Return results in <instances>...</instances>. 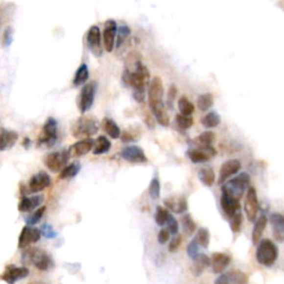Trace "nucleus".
Masks as SVG:
<instances>
[{"label": "nucleus", "mask_w": 284, "mask_h": 284, "mask_svg": "<svg viewBox=\"0 0 284 284\" xmlns=\"http://www.w3.org/2000/svg\"><path fill=\"white\" fill-rule=\"evenodd\" d=\"M164 83L160 77H154L152 80H150L149 89H148V101L149 106L152 107L154 104H158L162 101L164 98Z\"/></svg>", "instance_id": "nucleus-11"}, {"label": "nucleus", "mask_w": 284, "mask_h": 284, "mask_svg": "<svg viewBox=\"0 0 284 284\" xmlns=\"http://www.w3.org/2000/svg\"><path fill=\"white\" fill-rule=\"evenodd\" d=\"M187 252H188V256H189L191 259H194L199 256V245L197 242L194 240H192L189 244H188V248H187Z\"/></svg>", "instance_id": "nucleus-49"}, {"label": "nucleus", "mask_w": 284, "mask_h": 284, "mask_svg": "<svg viewBox=\"0 0 284 284\" xmlns=\"http://www.w3.org/2000/svg\"><path fill=\"white\" fill-rule=\"evenodd\" d=\"M12 29L11 28H8L7 30L5 31V37H3V45L5 46H9L11 44V38H12Z\"/></svg>", "instance_id": "nucleus-55"}, {"label": "nucleus", "mask_w": 284, "mask_h": 284, "mask_svg": "<svg viewBox=\"0 0 284 284\" xmlns=\"http://www.w3.org/2000/svg\"><path fill=\"white\" fill-rule=\"evenodd\" d=\"M177 94H178L177 87L172 85L170 87V89L168 91V98H166V104H168L169 108L173 107V102H174L175 98H177Z\"/></svg>", "instance_id": "nucleus-51"}, {"label": "nucleus", "mask_w": 284, "mask_h": 284, "mask_svg": "<svg viewBox=\"0 0 284 284\" xmlns=\"http://www.w3.org/2000/svg\"><path fill=\"white\" fill-rule=\"evenodd\" d=\"M88 79H89V69L86 64H82L76 71V74L73 77V86L80 87L85 85Z\"/></svg>", "instance_id": "nucleus-30"}, {"label": "nucleus", "mask_w": 284, "mask_h": 284, "mask_svg": "<svg viewBox=\"0 0 284 284\" xmlns=\"http://www.w3.org/2000/svg\"><path fill=\"white\" fill-rule=\"evenodd\" d=\"M240 208L241 206L239 200L232 198L227 191L222 189V194H221V209H222L224 215L228 219H232L233 215L240 211Z\"/></svg>", "instance_id": "nucleus-15"}, {"label": "nucleus", "mask_w": 284, "mask_h": 284, "mask_svg": "<svg viewBox=\"0 0 284 284\" xmlns=\"http://www.w3.org/2000/svg\"><path fill=\"white\" fill-rule=\"evenodd\" d=\"M241 162L237 159H231V160L225 161L224 164L221 166L218 183L219 185H223L227 182L230 178L239 172L241 169Z\"/></svg>", "instance_id": "nucleus-14"}, {"label": "nucleus", "mask_w": 284, "mask_h": 284, "mask_svg": "<svg viewBox=\"0 0 284 284\" xmlns=\"http://www.w3.org/2000/svg\"><path fill=\"white\" fill-rule=\"evenodd\" d=\"M230 277L232 279L233 284H248L249 278L245 273L241 271H230Z\"/></svg>", "instance_id": "nucleus-46"}, {"label": "nucleus", "mask_w": 284, "mask_h": 284, "mask_svg": "<svg viewBox=\"0 0 284 284\" xmlns=\"http://www.w3.org/2000/svg\"><path fill=\"white\" fill-rule=\"evenodd\" d=\"M193 240L197 242L199 246H202L204 249L208 248L209 242H210V233H209V230L206 228H200Z\"/></svg>", "instance_id": "nucleus-39"}, {"label": "nucleus", "mask_w": 284, "mask_h": 284, "mask_svg": "<svg viewBox=\"0 0 284 284\" xmlns=\"http://www.w3.org/2000/svg\"><path fill=\"white\" fill-rule=\"evenodd\" d=\"M242 223H243V216H242L241 211L237 212L235 215H233L232 219H230V227L233 233L240 232V230L242 228Z\"/></svg>", "instance_id": "nucleus-44"}, {"label": "nucleus", "mask_w": 284, "mask_h": 284, "mask_svg": "<svg viewBox=\"0 0 284 284\" xmlns=\"http://www.w3.org/2000/svg\"><path fill=\"white\" fill-rule=\"evenodd\" d=\"M51 185V179L50 175L46 173L45 171H40L35 175H32L30 181H29V190L32 193H37V192H41Z\"/></svg>", "instance_id": "nucleus-18"}, {"label": "nucleus", "mask_w": 284, "mask_h": 284, "mask_svg": "<svg viewBox=\"0 0 284 284\" xmlns=\"http://www.w3.org/2000/svg\"><path fill=\"white\" fill-rule=\"evenodd\" d=\"M101 127L103 129V131L107 133L108 136L112 139H118L121 136L120 128L118 127V124L116 123V121H114L110 118H103L101 122Z\"/></svg>", "instance_id": "nucleus-29"}, {"label": "nucleus", "mask_w": 284, "mask_h": 284, "mask_svg": "<svg viewBox=\"0 0 284 284\" xmlns=\"http://www.w3.org/2000/svg\"><path fill=\"white\" fill-rule=\"evenodd\" d=\"M259 208L260 207H259L257 190L253 187H249L244 200V212L250 222H254L257 220Z\"/></svg>", "instance_id": "nucleus-9"}, {"label": "nucleus", "mask_w": 284, "mask_h": 284, "mask_svg": "<svg viewBox=\"0 0 284 284\" xmlns=\"http://www.w3.org/2000/svg\"><path fill=\"white\" fill-rule=\"evenodd\" d=\"M181 243H182V236H180V235H175V236L173 237V239L171 240L170 244H169V251H170L171 253L175 252L179 248H180Z\"/></svg>", "instance_id": "nucleus-50"}, {"label": "nucleus", "mask_w": 284, "mask_h": 284, "mask_svg": "<svg viewBox=\"0 0 284 284\" xmlns=\"http://www.w3.org/2000/svg\"><path fill=\"white\" fill-rule=\"evenodd\" d=\"M57 139H58L57 120L53 118H48L47 121L45 122L43 131H41L39 136L38 144L40 145V147L50 148L56 143Z\"/></svg>", "instance_id": "nucleus-7"}, {"label": "nucleus", "mask_w": 284, "mask_h": 284, "mask_svg": "<svg viewBox=\"0 0 284 284\" xmlns=\"http://www.w3.org/2000/svg\"><path fill=\"white\" fill-rule=\"evenodd\" d=\"M111 148V142L108 139L107 137L100 136L98 137V139L95 141V147H94V154H103L109 151Z\"/></svg>", "instance_id": "nucleus-31"}, {"label": "nucleus", "mask_w": 284, "mask_h": 284, "mask_svg": "<svg viewBox=\"0 0 284 284\" xmlns=\"http://www.w3.org/2000/svg\"><path fill=\"white\" fill-rule=\"evenodd\" d=\"M81 166L78 162H73L69 166H67L66 168L61 171L59 174V179L61 180H69V179H72L76 177V175L80 172Z\"/></svg>", "instance_id": "nucleus-33"}, {"label": "nucleus", "mask_w": 284, "mask_h": 284, "mask_svg": "<svg viewBox=\"0 0 284 284\" xmlns=\"http://www.w3.org/2000/svg\"><path fill=\"white\" fill-rule=\"evenodd\" d=\"M133 98L138 102H143L145 99V91L144 90H133Z\"/></svg>", "instance_id": "nucleus-54"}, {"label": "nucleus", "mask_w": 284, "mask_h": 284, "mask_svg": "<svg viewBox=\"0 0 284 284\" xmlns=\"http://www.w3.org/2000/svg\"><path fill=\"white\" fill-rule=\"evenodd\" d=\"M22 260L26 264H31L39 271H48L53 266V261L49 254L38 248H29L23 253Z\"/></svg>", "instance_id": "nucleus-2"}, {"label": "nucleus", "mask_w": 284, "mask_h": 284, "mask_svg": "<svg viewBox=\"0 0 284 284\" xmlns=\"http://www.w3.org/2000/svg\"><path fill=\"white\" fill-rule=\"evenodd\" d=\"M250 181H251L250 175L246 172H242L239 175H237L236 178L225 182L222 189L227 191L232 198L240 201V199L244 195V192L248 191L249 189Z\"/></svg>", "instance_id": "nucleus-5"}, {"label": "nucleus", "mask_w": 284, "mask_h": 284, "mask_svg": "<svg viewBox=\"0 0 284 284\" xmlns=\"http://www.w3.org/2000/svg\"><path fill=\"white\" fill-rule=\"evenodd\" d=\"M95 147V140L91 138L88 139H83L76 142V143L71 145L69 148V154L70 157H82L86 156L87 153H89L91 150Z\"/></svg>", "instance_id": "nucleus-19"}, {"label": "nucleus", "mask_w": 284, "mask_h": 284, "mask_svg": "<svg viewBox=\"0 0 284 284\" xmlns=\"http://www.w3.org/2000/svg\"><path fill=\"white\" fill-rule=\"evenodd\" d=\"M29 275V270L26 266H7L3 273L0 275V280L7 284H16L20 280L27 278Z\"/></svg>", "instance_id": "nucleus-10"}, {"label": "nucleus", "mask_w": 284, "mask_h": 284, "mask_svg": "<svg viewBox=\"0 0 284 284\" xmlns=\"http://www.w3.org/2000/svg\"><path fill=\"white\" fill-rule=\"evenodd\" d=\"M164 203L170 211L178 213V214H182V213L188 211V201L183 195H179V197H169L165 199Z\"/></svg>", "instance_id": "nucleus-21"}, {"label": "nucleus", "mask_w": 284, "mask_h": 284, "mask_svg": "<svg viewBox=\"0 0 284 284\" xmlns=\"http://www.w3.org/2000/svg\"><path fill=\"white\" fill-rule=\"evenodd\" d=\"M29 284H48V283L43 282V281H35V282H31V283H29Z\"/></svg>", "instance_id": "nucleus-57"}, {"label": "nucleus", "mask_w": 284, "mask_h": 284, "mask_svg": "<svg viewBox=\"0 0 284 284\" xmlns=\"http://www.w3.org/2000/svg\"><path fill=\"white\" fill-rule=\"evenodd\" d=\"M209 265H211V259L206 254L200 253L193 260V264L191 266V273L194 277H200Z\"/></svg>", "instance_id": "nucleus-25"}, {"label": "nucleus", "mask_w": 284, "mask_h": 284, "mask_svg": "<svg viewBox=\"0 0 284 284\" xmlns=\"http://www.w3.org/2000/svg\"><path fill=\"white\" fill-rule=\"evenodd\" d=\"M19 135L16 131L8 130V129H0V151L11 148L17 140Z\"/></svg>", "instance_id": "nucleus-24"}, {"label": "nucleus", "mask_w": 284, "mask_h": 284, "mask_svg": "<svg viewBox=\"0 0 284 284\" xmlns=\"http://www.w3.org/2000/svg\"><path fill=\"white\" fill-rule=\"evenodd\" d=\"M256 257L260 264L264 266L273 265L279 257L278 246L275 245L273 241L263 239L259 242Z\"/></svg>", "instance_id": "nucleus-4"}, {"label": "nucleus", "mask_w": 284, "mask_h": 284, "mask_svg": "<svg viewBox=\"0 0 284 284\" xmlns=\"http://www.w3.org/2000/svg\"><path fill=\"white\" fill-rule=\"evenodd\" d=\"M152 118H153V116H150V115H147V118H145V122H147L149 128H153L154 127V122H153Z\"/></svg>", "instance_id": "nucleus-56"}, {"label": "nucleus", "mask_w": 284, "mask_h": 284, "mask_svg": "<svg viewBox=\"0 0 284 284\" xmlns=\"http://www.w3.org/2000/svg\"><path fill=\"white\" fill-rule=\"evenodd\" d=\"M44 202V195H32V197H24L20 201L18 209L20 212H31L40 207V204Z\"/></svg>", "instance_id": "nucleus-23"}, {"label": "nucleus", "mask_w": 284, "mask_h": 284, "mask_svg": "<svg viewBox=\"0 0 284 284\" xmlns=\"http://www.w3.org/2000/svg\"><path fill=\"white\" fill-rule=\"evenodd\" d=\"M122 81L127 87L133 88V90H144L148 83H150L149 69L141 61L136 64L135 71L126 69L122 74Z\"/></svg>", "instance_id": "nucleus-1"}, {"label": "nucleus", "mask_w": 284, "mask_h": 284, "mask_svg": "<svg viewBox=\"0 0 284 284\" xmlns=\"http://www.w3.org/2000/svg\"><path fill=\"white\" fill-rule=\"evenodd\" d=\"M121 157L128 162H132V164H145V162H148V158L144 154V151L138 145H127L121 151Z\"/></svg>", "instance_id": "nucleus-17"}, {"label": "nucleus", "mask_w": 284, "mask_h": 284, "mask_svg": "<svg viewBox=\"0 0 284 284\" xmlns=\"http://www.w3.org/2000/svg\"><path fill=\"white\" fill-rule=\"evenodd\" d=\"M221 122L220 116L216 112H209L201 119V123L204 128L211 129L218 127Z\"/></svg>", "instance_id": "nucleus-36"}, {"label": "nucleus", "mask_w": 284, "mask_h": 284, "mask_svg": "<svg viewBox=\"0 0 284 284\" xmlns=\"http://www.w3.org/2000/svg\"><path fill=\"white\" fill-rule=\"evenodd\" d=\"M45 212H46V207H40L39 209H37L35 212L31 213V214L26 219V223L29 225V227L39 223L40 220L43 219Z\"/></svg>", "instance_id": "nucleus-41"}, {"label": "nucleus", "mask_w": 284, "mask_h": 284, "mask_svg": "<svg viewBox=\"0 0 284 284\" xmlns=\"http://www.w3.org/2000/svg\"><path fill=\"white\" fill-rule=\"evenodd\" d=\"M199 179L200 181H201L204 186L207 187H212L214 185L215 182V173H214V170L212 168H202L200 169L199 171Z\"/></svg>", "instance_id": "nucleus-32"}, {"label": "nucleus", "mask_w": 284, "mask_h": 284, "mask_svg": "<svg viewBox=\"0 0 284 284\" xmlns=\"http://www.w3.org/2000/svg\"><path fill=\"white\" fill-rule=\"evenodd\" d=\"M270 222L273 229L274 239L279 242L284 241V215L280 213H272L270 215Z\"/></svg>", "instance_id": "nucleus-22"}, {"label": "nucleus", "mask_w": 284, "mask_h": 284, "mask_svg": "<svg viewBox=\"0 0 284 284\" xmlns=\"http://www.w3.org/2000/svg\"><path fill=\"white\" fill-rule=\"evenodd\" d=\"M40 237H41L40 230L26 225V227L23 228L22 232H20L18 239V246L20 249H26L29 245L37 243V242L40 240Z\"/></svg>", "instance_id": "nucleus-13"}, {"label": "nucleus", "mask_w": 284, "mask_h": 284, "mask_svg": "<svg viewBox=\"0 0 284 284\" xmlns=\"http://www.w3.org/2000/svg\"><path fill=\"white\" fill-rule=\"evenodd\" d=\"M171 213L169 212L168 209H166L164 207H157V211H156V222L159 225V227H165L166 225V222H168V219L170 216Z\"/></svg>", "instance_id": "nucleus-40"}, {"label": "nucleus", "mask_w": 284, "mask_h": 284, "mask_svg": "<svg viewBox=\"0 0 284 284\" xmlns=\"http://www.w3.org/2000/svg\"><path fill=\"white\" fill-rule=\"evenodd\" d=\"M117 30H118V24H117L115 20H107L106 24H104L102 38L104 49L108 52H111L115 48Z\"/></svg>", "instance_id": "nucleus-16"}, {"label": "nucleus", "mask_w": 284, "mask_h": 284, "mask_svg": "<svg viewBox=\"0 0 284 284\" xmlns=\"http://www.w3.org/2000/svg\"><path fill=\"white\" fill-rule=\"evenodd\" d=\"M230 262H231V257H230L229 254H225L222 252L213 253V256L211 257V265L213 273L215 274L222 273L229 266Z\"/></svg>", "instance_id": "nucleus-20"}, {"label": "nucleus", "mask_w": 284, "mask_h": 284, "mask_svg": "<svg viewBox=\"0 0 284 284\" xmlns=\"http://www.w3.org/2000/svg\"><path fill=\"white\" fill-rule=\"evenodd\" d=\"M178 108H179V111H180V115L182 116L191 117V115L194 112L193 103H192L190 100L188 99V97H186V95H182V97L179 99Z\"/></svg>", "instance_id": "nucleus-35"}, {"label": "nucleus", "mask_w": 284, "mask_h": 284, "mask_svg": "<svg viewBox=\"0 0 284 284\" xmlns=\"http://www.w3.org/2000/svg\"><path fill=\"white\" fill-rule=\"evenodd\" d=\"M170 235L171 233L169 232L168 229H161L160 232H159V235H158L159 243L165 244L166 242H168V240L170 239Z\"/></svg>", "instance_id": "nucleus-52"}, {"label": "nucleus", "mask_w": 284, "mask_h": 284, "mask_svg": "<svg viewBox=\"0 0 284 284\" xmlns=\"http://www.w3.org/2000/svg\"><path fill=\"white\" fill-rule=\"evenodd\" d=\"M41 235L47 239H53V237H57V232L53 230V228L50 224H44L40 229Z\"/></svg>", "instance_id": "nucleus-48"}, {"label": "nucleus", "mask_w": 284, "mask_h": 284, "mask_svg": "<svg viewBox=\"0 0 284 284\" xmlns=\"http://www.w3.org/2000/svg\"><path fill=\"white\" fill-rule=\"evenodd\" d=\"M175 122H177L178 126L183 129V130H188V129H190L193 126V119H192V117L182 116L180 114L175 117Z\"/></svg>", "instance_id": "nucleus-43"}, {"label": "nucleus", "mask_w": 284, "mask_h": 284, "mask_svg": "<svg viewBox=\"0 0 284 284\" xmlns=\"http://www.w3.org/2000/svg\"><path fill=\"white\" fill-rule=\"evenodd\" d=\"M130 32V28L126 26V24H122V26L118 28V30H117V36H118V38H117V47H120L124 43V40L128 38Z\"/></svg>", "instance_id": "nucleus-45"}, {"label": "nucleus", "mask_w": 284, "mask_h": 284, "mask_svg": "<svg viewBox=\"0 0 284 284\" xmlns=\"http://www.w3.org/2000/svg\"><path fill=\"white\" fill-rule=\"evenodd\" d=\"M214 103V98H213L212 94H202L199 95L198 101H197V107L199 108V110L201 111H207L210 109Z\"/></svg>", "instance_id": "nucleus-37"}, {"label": "nucleus", "mask_w": 284, "mask_h": 284, "mask_svg": "<svg viewBox=\"0 0 284 284\" xmlns=\"http://www.w3.org/2000/svg\"><path fill=\"white\" fill-rule=\"evenodd\" d=\"M166 229L169 230V232L170 233H172V235H178V232H179V223H178V221L177 219L174 218V216L172 214H170L169 216V219H168V222H166Z\"/></svg>", "instance_id": "nucleus-47"}, {"label": "nucleus", "mask_w": 284, "mask_h": 284, "mask_svg": "<svg viewBox=\"0 0 284 284\" xmlns=\"http://www.w3.org/2000/svg\"><path fill=\"white\" fill-rule=\"evenodd\" d=\"M150 108H151L153 117L156 118L158 122L160 123L162 127H168L170 124V117L168 115V111L166 109L165 103L160 102L158 104H154V106Z\"/></svg>", "instance_id": "nucleus-26"}, {"label": "nucleus", "mask_w": 284, "mask_h": 284, "mask_svg": "<svg viewBox=\"0 0 284 284\" xmlns=\"http://www.w3.org/2000/svg\"><path fill=\"white\" fill-rule=\"evenodd\" d=\"M182 228H183V231L187 236H192L193 233L195 232V230H197V224L192 219V216L189 214V213H186L185 215L182 216Z\"/></svg>", "instance_id": "nucleus-38"}, {"label": "nucleus", "mask_w": 284, "mask_h": 284, "mask_svg": "<svg viewBox=\"0 0 284 284\" xmlns=\"http://www.w3.org/2000/svg\"><path fill=\"white\" fill-rule=\"evenodd\" d=\"M70 159V154L68 150H60V151L49 153L46 158L45 164L47 168L53 172H61L64 170Z\"/></svg>", "instance_id": "nucleus-8"}, {"label": "nucleus", "mask_w": 284, "mask_h": 284, "mask_svg": "<svg viewBox=\"0 0 284 284\" xmlns=\"http://www.w3.org/2000/svg\"><path fill=\"white\" fill-rule=\"evenodd\" d=\"M97 81H90L82 87L78 99V108L81 114H86L88 110L91 109L95 101V94H97Z\"/></svg>", "instance_id": "nucleus-6"}, {"label": "nucleus", "mask_w": 284, "mask_h": 284, "mask_svg": "<svg viewBox=\"0 0 284 284\" xmlns=\"http://www.w3.org/2000/svg\"><path fill=\"white\" fill-rule=\"evenodd\" d=\"M266 224H268V218H266L265 214H262L260 218L256 221V224H254L252 231V243L254 245H258L259 242L261 241L263 232H264V230L266 228Z\"/></svg>", "instance_id": "nucleus-27"}, {"label": "nucleus", "mask_w": 284, "mask_h": 284, "mask_svg": "<svg viewBox=\"0 0 284 284\" xmlns=\"http://www.w3.org/2000/svg\"><path fill=\"white\" fill-rule=\"evenodd\" d=\"M214 284H233V282H232L231 277H230V273L227 272V273L221 274L220 277L215 280Z\"/></svg>", "instance_id": "nucleus-53"}, {"label": "nucleus", "mask_w": 284, "mask_h": 284, "mask_svg": "<svg viewBox=\"0 0 284 284\" xmlns=\"http://www.w3.org/2000/svg\"><path fill=\"white\" fill-rule=\"evenodd\" d=\"M188 157H189V159L193 164H204V162H207L211 159L207 152L197 148L189 150L188 151Z\"/></svg>", "instance_id": "nucleus-34"}, {"label": "nucleus", "mask_w": 284, "mask_h": 284, "mask_svg": "<svg viewBox=\"0 0 284 284\" xmlns=\"http://www.w3.org/2000/svg\"><path fill=\"white\" fill-rule=\"evenodd\" d=\"M215 141V135L212 131H204L201 135L198 136L193 140V143L195 144L197 149H204L208 147H212L213 142Z\"/></svg>", "instance_id": "nucleus-28"}, {"label": "nucleus", "mask_w": 284, "mask_h": 284, "mask_svg": "<svg viewBox=\"0 0 284 284\" xmlns=\"http://www.w3.org/2000/svg\"><path fill=\"white\" fill-rule=\"evenodd\" d=\"M160 194H161L160 181H159L158 178H153L149 185V195L151 197V199L157 200L160 198Z\"/></svg>", "instance_id": "nucleus-42"}, {"label": "nucleus", "mask_w": 284, "mask_h": 284, "mask_svg": "<svg viewBox=\"0 0 284 284\" xmlns=\"http://www.w3.org/2000/svg\"><path fill=\"white\" fill-rule=\"evenodd\" d=\"M88 48L95 57L102 56V44H101V32L97 26H93L87 33Z\"/></svg>", "instance_id": "nucleus-12"}, {"label": "nucleus", "mask_w": 284, "mask_h": 284, "mask_svg": "<svg viewBox=\"0 0 284 284\" xmlns=\"http://www.w3.org/2000/svg\"><path fill=\"white\" fill-rule=\"evenodd\" d=\"M99 130L98 120L93 116H81L73 123L71 133L77 139H88Z\"/></svg>", "instance_id": "nucleus-3"}]
</instances>
